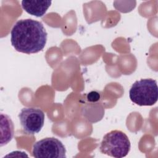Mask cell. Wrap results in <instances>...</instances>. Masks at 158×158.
<instances>
[{
  "mask_svg": "<svg viewBox=\"0 0 158 158\" xmlns=\"http://www.w3.org/2000/svg\"><path fill=\"white\" fill-rule=\"evenodd\" d=\"M47 36V32L40 22L22 19L12 28L10 42L16 51L29 54L41 51L46 43Z\"/></svg>",
  "mask_w": 158,
  "mask_h": 158,
  "instance_id": "6da1fadb",
  "label": "cell"
},
{
  "mask_svg": "<svg viewBox=\"0 0 158 158\" xmlns=\"http://www.w3.org/2000/svg\"><path fill=\"white\" fill-rule=\"evenodd\" d=\"M130 148V140L125 133L120 130H112L104 136L99 150L102 154L121 158L128 154Z\"/></svg>",
  "mask_w": 158,
  "mask_h": 158,
  "instance_id": "7a4b0ae2",
  "label": "cell"
},
{
  "mask_svg": "<svg viewBox=\"0 0 158 158\" xmlns=\"http://www.w3.org/2000/svg\"><path fill=\"white\" fill-rule=\"evenodd\" d=\"M44 114L40 109L25 107L21 109L19 118L25 133L35 135L39 133L44 125Z\"/></svg>",
  "mask_w": 158,
  "mask_h": 158,
  "instance_id": "5b68a950",
  "label": "cell"
},
{
  "mask_svg": "<svg viewBox=\"0 0 158 158\" xmlns=\"http://www.w3.org/2000/svg\"><path fill=\"white\" fill-rule=\"evenodd\" d=\"M129 96L133 102L140 106L154 104L158 99L156 81L151 78L136 81L130 89Z\"/></svg>",
  "mask_w": 158,
  "mask_h": 158,
  "instance_id": "3957f363",
  "label": "cell"
},
{
  "mask_svg": "<svg viewBox=\"0 0 158 158\" xmlns=\"http://www.w3.org/2000/svg\"><path fill=\"white\" fill-rule=\"evenodd\" d=\"M66 149L62 143L53 137L38 141L33 145V156L37 158H64Z\"/></svg>",
  "mask_w": 158,
  "mask_h": 158,
  "instance_id": "277c9868",
  "label": "cell"
},
{
  "mask_svg": "<svg viewBox=\"0 0 158 158\" xmlns=\"http://www.w3.org/2000/svg\"><path fill=\"white\" fill-rule=\"evenodd\" d=\"M101 96L99 93L96 91H92L88 93L86 95V99L90 102H96L100 99Z\"/></svg>",
  "mask_w": 158,
  "mask_h": 158,
  "instance_id": "52a82bcc",
  "label": "cell"
},
{
  "mask_svg": "<svg viewBox=\"0 0 158 158\" xmlns=\"http://www.w3.org/2000/svg\"><path fill=\"white\" fill-rule=\"evenodd\" d=\"M51 1H22V7L25 11L36 17H41L51 4Z\"/></svg>",
  "mask_w": 158,
  "mask_h": 158,
  "instance_id": "8992f818",
  "label": "cell"
}]
</instances>
